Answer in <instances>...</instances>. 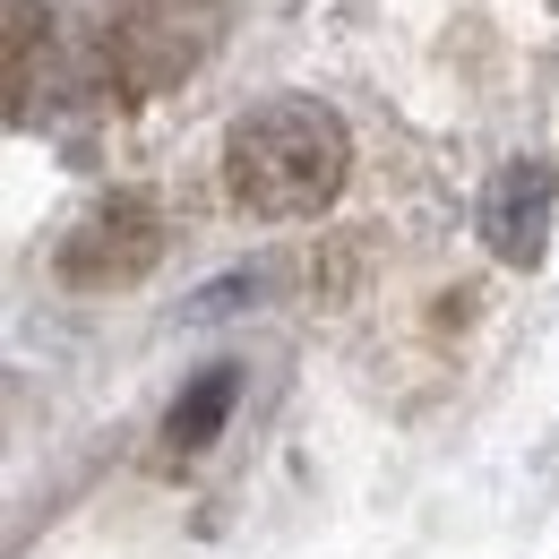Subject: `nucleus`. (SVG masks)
<instances>
[{
  "mask_svg": "<svg viewBox=\"0 0 559 559\" xmlns=\"http://www.w3.org/2000/svg\"><path fill=\"white\" fill-rule=\"evenodd\" d=\"M224 405H233V379L215 370L207 388H199V396H190V405L173 414V439H181V448H199V439H207V430H215V414H224Z\"/></svg>",
  "mask_w": 559,
  "mask_h": 559,
  "instance_id": "2",
  "label": "nucleus"
},
{
  "mask_svg": "<svg viewBox=\"0 0 559 559\" xmlns=\"http://www.w3.org/2000/svg\"><path fill=\"white\" fill-rule=\"evenodd\" d=\"M224 181L250 215H319L345 181V130L336 112L284 95V104H259L250 121H233L224 139Z\"/></svg>",
  "mask_w": 559,
  "mask_h": 559,
  "instance_id": "1",
  "label": "nucleus"
}]
</instances>
